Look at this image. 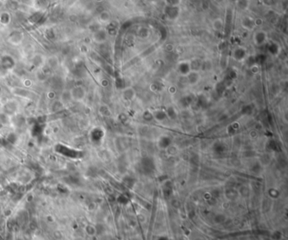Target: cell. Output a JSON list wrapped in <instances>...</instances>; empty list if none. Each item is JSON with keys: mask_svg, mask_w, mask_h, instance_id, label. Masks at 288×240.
Here are the masks:
<instances>
[{"mask_svg": "<svg viewBox=\"0 0 288 240\" xmlns=\"http://www.w3.org/2000/svg\"><path fill=\"white\" fill-rule=\"evenodd\" d=\"M72 100L74 102H81L86 97V90L82 85H76L74 86L72 89L69 90Z\"/></svg>", "mask_w": 288, "mask_h": 240, "instance_id": "6da1fadb", "label": "cell"}, {"mask_svg": "<svg viewBox=\"0 0 288 240\" xmlns=\"http://www.w3.org/2000/svg\"><path fill=\"white\" fill-rule=\"evenodd\" d=\"M141 170L144 174H150L155 170V164L151 158H144L141 160L140 163Z\"/></svg>", "mask_w": 288, "mask_h": 240, "instance_id": "7a4b0ae2", "label": "cell"}, {"mask_svg": "<svg viewBox=\"0 0 288 240\" xmlns=\"http://www.w3.org/2000/svg\"><path fill=\"white\" fill-rule=\"evenodd\" d=\"M268 40V36H267V33L265 31V30H258L256 31L254 34H253V43L259 46H262L264 45Z\"/></svg>", "mask_w": 288, "mask_h": 240, "instance_id": "3957f363", "label": "cell"}, {"mask_svg": "<svg viewBox=\"0 0 288 240\" xmlns=\"http://www.w3.org/2000/svg\"><path fill=\"white\" fill-rule=\"evenodd\" d=\"M247 51L243 47H237L233 52V57L237 62H242L247 57Z\"/></svg>", "mask_w": 288, "mask_h": 240, "instance_id": "277c9868", "label": "cell"}, {"mask_svg": "<svg viewBox=\"0 0 288 240\" xmlns=\"http://www.w3.org/2000/svg\"><path fill=\"white\" fill-rule=\"evenodd\" d=\"M191 70H192L191 65H190V62H188L182 61V62H179L178 65V71L182 77H186L188 74H189V72Z\"/></svg>", "mask_w": 288, "mask_h": 240, "instance_id": "5b68a950", "label": "cell"}, {"mask_svg": "<svg viewBox=\"0 0 288 240\" xmlns=\"http://www.w3.org/2000/svg\"><path fill=\"white\" fill-rule=\"evenodd\" d=\"M185 78H186L188 84L194 85V84H196L199 82V80L201 78V76H200V74L198 73V71L191 70L189 72V74H188Z\"/></svg>", "mask_w": 288, "mask_h": 240, "instance_id": "8992f818", "label": "cell"}, {"mask_svg": "<svg viewBox=\"0 0 288 240\" xmlns=\"http://www.w3.org/2000/svg\"><path fill=\"white\" fill-rule=\"evenodd\" d=\"M242 26L249 30H252L255 27V23H254V19L250 17V16H245L242 19Z\"/></svg>", "mask_w": 288, "mask_h": 240, "instance_id": "52a82bcc", "label": "cell"}, {"mask_svg": "<svg viewBox=\"0 0 288 240\" xmlns=\"http://www.w3.org/2000/svg\"><path fill=\"white\" fill-rule=\"evenodd\" d=\"M60 101L62 103V105H68L69 104L70 102H72V97H71V93H70V91L69 90H63V92L61 93V95H60Z\"/></svg>", "mask_w": 288, "mask_h": 240, "instance_id": "ba28073f", "label": "cell"}, {"mask_svg": "<svg viewBox=\"0 0 288 240\" xmlns=\"http://www.w3.org/2000/svg\"><path fill=\"white\" fill-rule=\"evenodd\" d=\"M107 40V32L104 30H99L94 34V40L98 43H103Z\"/></svg>", "mask_w": 288, "mask_h": 240, "instance_id": "9c48e42d", "label": "cell"}, {"mask_svg": "<svg viewBox=\"0 0 288 240\" xmlns=\"http://www.w3.org/2000/svg\"><path fill=\"white\" fill-rule=\"evenodd\" d=\"M224 27V20L221 18H216L212 21V28L216 31L222 30Z\"/></svg>", "mask_w": 288, "mask_h": 240, "instance_id": "30bf717a", "label": "cell"}, {"mask_svg": "<svg viewBox=\"0 0 288 240\" xmlns=\"http://www.w3.org/2000/svg\"><path fill=\"white\" fill-rule=\"evenodd\" d=\"M170 144H171V139H170V137H168L166 136L162 137L158 141V145L162 149L168 148V147H170Z\"/></svg>", "mask_w": 288, "mask_h": 240, "instance_id": "8fae6325", "label": "cell"}, {"mask_svg": "<svg viewBox=\"0 0 288 240\" xmlns=\"http://www.w3.org/2000/svg\"><path fill=\"white\" fill-rule=\"evenodd\" d=\"M172 193V186L171 182H166L163 187V195L165 197H169Z\"/></svg>", "mask_w": 288, "mask_h": 240, "instance_id": "7c38bea8", "label": "cell"}, {"mask_svg": "<svg viewBox=\"0 0 288 240\" xmlns=\"http://www.w3.org/2000/svg\"><path fill=\"white\" fill-rule=\"evenodd\" d=\"M153 116H154V118H156V119L158 120V121H163V120H165V119L167 117L166 112H164V111H156V112L153 114Z\"/></svg>", "mask_w": 288, "mask_h": 240, "instance_id": "4fadbf2b", "label": "cell"}, {"mask_svg": "<svg viewBox=\"0 0 288 240\" xmlns=\"http://www.w3.org/2000/svg\"><path fill=\"white\" fill-rule=\"evenodd\" d=\"M226 196H227V197L228 199L233 200V199H235L237 196V192L235 190H233V189H228L226 191Z\"/></svg>", "mask_w": 288, "mask_h": 240, "instance_id": "5bb4252c", "label": "cell"}, {"mask_svg": "<svg viewBox=\"0 0 288 240\" xmlns=\"http://www.w3.org/2000/svg\"><path fill=\"white\" fill-rule=\"evenodd\" d=\"M124 96L126 99H132L134 96V91L132 89H127L124 92Z\"/></svg>", "mask_w": 288, "mask_h": 240, "instance_id": "9a60e30c", "label": "cell"}, {"mask_svg": "<svg viewBox=\"0 0 288 240\" xmlns=\"http://www.w3.org/2000/svg\"><path fill=\"white\" fill-rule=\"evenodd\" d=\"M166 114V116H168L171 119H175L176 116H177V113H176V111H175V110L172 107L167 108Z\"/></svg>", "mask_w": 288, "mask_h": 240, "instance_id": "2e32d148", "label": "cell"}, {"mask_svg": "<svg viewBox=\"0 0 288 240\" xmlns=\"http://www.w3.org/2000/svg\"><path fill=\"white\" fill-rule=\"evenodd\" d=\"M124 182L125 185L128 186V188H132L134 186V185L135 180L132 177H125L124 180Z\"/></svg>", "mask_w": 288, "mask_h": 240, "instance_id": "e0dca14e", "label": "cell"}, {"mask_svg": "<svg viewBox=\"0 0 288 240\" xmlns=\"http://www.w3.org/2000/svg\"><path fill=\"white\" fill-rule=\"evenodd\" d=\"M225 221H226V217L223 214H217L214 217V222L218 224L223 223Z\"/></svg>", "mask_w": 288, "mask_h": 240, "instance_id": "ac0fdd59", "label": "cell"}, {"mask_svg": "<svg viewBox=\"0 0 288 240\" xmlns=\"http://www.w3.org/2000/svg\"><path fill=\"white\" fill-rule=\"evenodd\" d=\"M100 19L103 22H108V21H109V19H110V14L108 13V11H104V12H102L101 14Z\"/></svg>", "mask_w": 288, "mask_h": 240, "instance_id": "d6986e66", "label": "cell"}, {"mask_svg": "<svg viewBox=\"0 0 288 240\" xmlns=\"http://www.w3.org/2000/svg\"><path fill=\"white\" fill-rule=\"evenodd\" d=\"M143 117H144V120H146L147 121H150L154 119V116H153V114L150 113V111H145L143 115Z\"/></svg>", "mask_w": 288, "mask_h": 240, "instance_id": "ffe728a7", "label": "cell"}, {"mask_svg": "<svg viewBox=\"0 0 288 240\" xmlns=\"http://www.w3.org/2000/svg\"><path fill=\"white\" fill-rule=\"evenodd\" d=\"M261 170H262V167H261V165H260L259 163H256V164H254L253 165L252 171L253 173H255V174H259Z\"/></svg>", "mask_w": 288, "mask_h": 240, "instance_id": "44dd1931", "label": "cell"}, {"mask_svg": "<svg viewBox=\"0 0 288 240\" xmlns=\"http://www.w3.org/2000/svg\"><path fill=\"white\" fill-rule=\"evenodd\" d=\"M282 238V234L280 231H275L272 234V239L274 240H281Z\"/></svg>", "mask_w": 288, "mask_h": 240, "instance_id": "7402d4cb", "label": "cell"}, {"mask_svg": "<svg viewBox=\"0 0 288 240\" xmlns=\"http://www.w3.org/2000/svg\"><path fill=\"white\" fill-rule=\"evenodd\" d=\"M118 202L121 204H127L128 203V197H127L126 196H124V195H121L120 196H118Z\"/></svg>", "mask_w": 288, "mask_h": 240, "instance_id": "603a6c76", "label": "cell"}, {"mask_svg": "<svg viewBox=\"0 0 288 240\" xmlns=\"http://www.w3.org/2000/svg\"><path fill=\"white\" fill-rule=\"evenodd\" d=\"M104 230H105L104 227H103L102 225H101V224H98L97 227H96V231L99 234L102 233L104 232Z\"/></svg>", "mask_w": 288, "mask_h": 240, "instance_id": "cb8c5ba5", "label": "cell"}, {"mask_svg": "<svg viewBox=\"0 0 288 240\" xmlns=\"http://www.w3.org/2000/svg\"><path fill=\"white\" fill-rule=\"evenodd\" d=\"M220 195H221V192H220L219 190H217V189L214 190L211 192V196H212L213 198H216V199L220 196Z\"/></svg>", "mask_w": 288, "mask_h": 240, "instance_id": "d4e9b609", "label": "cell"}, {"mask_svg": "<svg viewBox=\"0 0 288 240\" xmlns=\"http://www.w3.org/2000/svg\"><path fill=\"white\" fill-rule=\"evenodd\" d=\"M215 151H216L217 153H221L224 151V148H223V146L221 144H217V147L215 148Z\"/></svg>", "mask_w": 288, "mask_h": 240, "instance_id": "484cf974", "label": "cell"}, {"mask_svg": "<svg viewBox=\"0 0 288 240\" xmlns=\"http://www.w3.org/2000/svg\"><path fill=\"white\" fill-rule=\"evenodd\" d=\"M251 71L253 74H257L259 72V67L257 65H253L251 67Z\"/></svg>", "mask_w": 288, "mask_h": 240, "instance_id": "4316f807", "label": "cell"}, {"mask_svg": "<svg viewBox=\"0 0 288 240\" xmlns=\"http://www.w3.org/2000/svg\"><path fill=\"white\" fill-rule=\"evenodd\" d=\"M216 3H218V4H221V3H224L226 0H213Z\"/></svg>", "mask_w": 288, "mask_h": 240, "instance_id": "83f0119b", "label": "cell"}, {"mask_svg": "<svg viewBox=\"0 0 288 240\" xmlns=\"http://www.w3.org/2000/svg\"><path fill=\"white\" fill-rule=\"evenodd\" d=\"M158 240H169L166 237H161V238H159V239Z\"/></svg>", "mask_w": 288, "mask_h": 240, "instance_id": "f1b7e54d", "label": "cell"}]
</instances>
